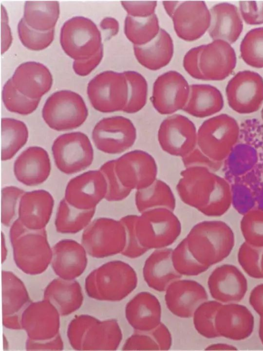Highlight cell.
<instances>
[{
  "mask_svg": "<svg viewBox=\"0 0 263 351\" xmlns=\"http://www.w3.org/2000/svg\"><path fill=\"white\" fill-rule=\"evenodd\" d=\"M17 31L22 44L31 50L44 49L54 39V29L45 32L35 30L28 26L23 17L18 23Z\"/></svg>",
  "mask_w": 263,
  "mask_h": 351,
  "instance_id": "cell-29",
  "label": "cell"
},
{
  "mask_svg": "<svg viewBox=\"0 0 263 351\" xmlns=\"http://www.w3.org/2000/svg\"><path fill=\"white\" fill-rule=\"evenodd\" d=\"M136 137L133 123L123 116L104 118L95 125L92 132L97 149L110 154L121 153L131 147Z\"/></svg>",
  "mask_w": 263,
  "mask_h": 351,
  "instance_id": "cell-8",
  "label": "cell"
},
{
  "mask_svg": "<svg viewBox=\"0 0 263 351\" xmlns=\"http://www.w3.org/2000/svg\"><path fill=\"white\" fill-rule=\"evenodd\" d=\"M212 349L216 350H237V348L229 344H217L211 347Z\"/></svg>",
  "mask_w": 263,
  "mask_h": 351,
  "instance_id": "cell-37",
  "label": "cell"
},
{
  "mask_svg": "<svg viewBox=\"0 0 263 351\" xmlns=\"http://www.w3.org/2000/svg\"><path fill=\"white\" fill-rule=\"evenodd\" d=\"M53 205L52 196L45 190L25 192L18 204V219L27 228L42 229L50 218Z\"/></svg>",
  "mask_w": 263,
  "mask_h": 351,
  "instance_id": "cell-16",
  "label": "cell"
},
{
  "mask_svg": "<svg viewBox=\"0 0 263 351\" xmlns=\"http://www.w3.org/2000/svg\"><path fill=\"white\" fill-rule=\"evenodd\" d=\"M190 90V86L182 75L169 71L155 81L151 101L160 114H171L183 109L188 101Z\"/></svg>",
  "mask_w": 263,
  "mask_h": 351,
  "instance_id": "cell-11",
  "label": "cell"
},
{
  "mask_svg": "<svg viewBox=\"0 0 263 351\" xmlns=\"http://www.w3.org/2000/svg\"><path fill=\"white\" fill-rule=\"evenodd\" d=\"M177 35L186 41L201 37L210 25L211 14L203 1H164Z\"/></svg>",
  "mask_w": 263,
  "mask_h": 351,
  "instance_id": "cell-7",
  "label": "cell"
},
{
  "mask_svg": "<svg viewBox=\"0 0 263 351\" xmlns=\"http://www.w3.org/2000/svg\"><path fill=\"white\" fill-rule=\"evenodd\" d=\"M114 169L116 173L129 172L130 177L134 174L133 182L142 185L152 181L155 173L153 158L141 150L131 151L114 160Z\"/></svg>",
  "mask_w": 263,
  "mask_h": 351,
  "instance_id": "cell-21",
  "label": "cell"
},
{
  "mask_svg": "<svg viewBox=\"0 0 263 351\" xmlns=\"http://www.w3.org/2000/svg\"><path fill=\"white\" fill-rule=\"evenodd\" d=\"M87 94L92 107L101 113L123 111L128 101V87L123 72L105 71L88 83Z\"/></svg>",
  "mask_w": 263,
  "mask_h": 351,
  "instance_id": "cell-5",
  "label": "cell"
},
{
  "mask_svg": "<svg viewBox=\"0 0 263 351\" xmlns=\"http://www.w3.org/2000/svg\"><path fill=\"white\" fill-rule=\"evenodd\" d=\"M14 87L31 99H41L50 89L52 77L43 64L29 61L20 64L11 78Z\"/></svg>",
  "mask_w": 263,
  "mask_h": 351,
  "instance_id": "cell-15",
  "label": "cell"
},
{
  "mask_svg": "<svg viewBox=\"0 0 263 351\" xmlns=\"http://www.w3.org/2000/svg\"><path fill=\"white\" fill-rule=\"evenodd\" d=\"M183 67L193 78L220 81L228 77L236 64L235 52L230 44L215 40L190 49L183 59Z\"/></svg>",
  "mask_w": 263,
  "mask_h": 351,
  "instance_id": "cell-1",
  "label": "cell"
},
{
  "mask_svg": "<svg viewBox=\"0 0 263 351\" xmlns=\"http://www.w3.org/2000/svg\"><path fill=\"white\" fill-rule=\"evenodd\" d=\"M46 124L57 131L71 130L81 126L88 112L82 97L74 91L62 90L51 95L42 112Z\"/></svg>",
  "mask_w": 263,
  "mask_h": 351,
  "instance_id": "cell-3",
  "label": "cell"
},
{
  "mask_svg": "<svg viewBox=\"0 0 263 351\" xmlns=\"http://www.w3.org/2000/svg\"><path fill=\"white\" fill-rule=\"evenodd\" d=\"M25 191L14 186H8L2 190V223L9 226L16 214L17 203Z\"/></svg>",
  "mask_w": 263,
  "mask_h": 351,
  "instance_id": "cell-30",
  "label": "cell"
},
{
  "mask_svg": "<svg viewBox=\"0 0 263 351\" xmlns=\"http://www.w3.org/2000/svg\"><path fill=\"white\" fill-rule=\"evenodd\" d=\"M60 43L65 53L74 61L89 59L103 49L97 26L83 16H74L64 23Z\"/></svg>",
  "mask_w": 263,
  "mask_h": 351,
  "instance_id": "cell-4",
  "label": "cell"
},
{
  "mask_svg": "<svg viewBox=\"0 0 263 351\" xmlns=\"http://www.w3.org/2000/svg\"><path fill=\"white\" fill-rule=\"evenodd\" d=\"M239 8L243 19L249 25L263 23V1L239 2Z\"/></svg>",
  "mask_w": 263,
  "mask_h": 351,
  "instance_id": "cell-32",
  "label": "cell"
},
{
  "mask_svg": "<svg viewBox=\"0 0 263 351\" xmlns=\"http://www.w3.org/2000/svg\"><path fill=\"white\" fill-rule=\"evenodd\" d=\"M210 286L213 297L227 304L241 301L248 289L245 275L231 265L222 266L215 271L211 278Z\"/></svg>",
  "mask_w": 263,
  "mask_h": 351,
  "instance_id": "cell-17",
  "label": "cell"
},
{
  "mask_svg": "<svg viewBox=\"0 0 263 351\" xmlns=\"http://www.w3.org/2000/svg\"><path fill=\"white\" fill-rule=\"evenodd\" d=\"M121 4L128 15L135 17H146L154 13L156 1H122Z\"/></svg>",
  "mask_w": 263,
  "mask_h": 351,
  "instance_id": "cell-33",
  "label": "cell"
},
{
  "mask_svg": "<svg viewBox=\"0 0 263 351\" xmlns=\"http://www.w3.org/2000/svg\"><path fill=\"white\" fill-rule=\"evenodd\" d=\"M51 150L57 167L66 174L81 172L93 161L91 142L86 134L80 132L59 136L53 141Z\"/></svg>",
  "mask_w": 263,
  "mask_h": 351,
  "instance_id": "cell-6",
  "label": "cell"
},
{
  "mask_svg": "<svg viewBox=\"0 0 263 351\" xmlns=\"http://www.w3.org/2000/svg\"><path fill=\"white\" fill-rule=\"evenodd\" d=\"M107 190L106 180L101 171H89L69 181L64 198L77 208L92 210L105 195Z\"/></svg>",
  "mask_w": 263,
  "mask_h": 351,
  "instance_id": "cell-12",
  "label": "cell"
},
{
  "mask_svg": "<svg viewBox=\"0 0 263 351\" xmlns=\"http://www.w3.org/2000/svg\"><path fill=\"white\" fill-rule=\"evenodd\" d=\"M103 54V49L89 59L74 61L73 69L75 73L80 76L89 75L100 63Z\"/></svg>",
  "mask_w": 263,
  "mask_h": 351,
  "instance_id": "cell-34",
  "label": "cell"
},
{
  "mask_svg": "<svg viewBox=\"0 0 263 351\" xmlns=\"http://www.w3.org/2000/svg\"><path fill=\"white\" fill-rule=\"evenodd\" d=\"M95 212V209L82 210L69 204L65 198L60 202L57 210L55 225L59 231L75 232L89 224Z\"/></svg>",
  "mask_w": 263,
  "mask_h": 351,
  "instance_id": "cell-25",
  "label": "cell"
},
{
  "mask_svg": "<svg viewBox=\"0 0 263 351\" xmlns=\"http://www.w3.org/2000/svg\"><path fill=\"white\" fill-rule=\"evenodd\" d=\"M158 19L155 14L146 17L127 15L124 22V33L134 45H145L153 40L159 31Z\"/></svg>",
  "mask_w": 263,
  "mask_h": 351,
  "instance_id": "cell-24",
  "label": "cell"
},
{
  "mask_svg": "<svg viewBox=\"0 0 263 351\" xmlns=\"http://www.w3.org/2000/svg\"><path fill=\"white\" fill-rule=\"evenodd\" d=\"M254 325V319L251 311L237 303L222 304L215 318L218 336L235 341L248 338L253 331Z\"/></svg>",
  "mask_w": 263,
  "mask_h": 351,
  "instance_id": "cell-13",
  "label": "cell"
},
{
  "mask_svg": "<svg viewBox=\"0 0 263 351\" xmlns=\"http://www.w3.org/2000/svg\"><path fill=\"white\" fill-rule=\"evenodd\" d=\"M240 125L232 117L220 114L205 120L197 133V146L208 158L219 161L228 157L239 141Z\"/></svg>",
  "mask_w": 263,
  "mask_h": 351,
  "instance_id": "cell-2",
  "label": "cell"
},
{
  "mask_svg": "<svg viewBox=\"0 0 263 351\" xmlns=\"http://www.w3.org/2000/svg\"><path fill=\"white\" fill-rule=\"evenodd\" d=\"M100 27L103 30H109L111 36L116 35L119 31V23L116 19L112 17L104 19L100 23Z\"/></svg>",
  "mask_w": 263,
  "mask_h": 351,
  "instance_id": "cell-36",
  "label": "cell"
},
{
  "mask_svg": "<svg viewBox=\"0 0 263 351\" xmlns=\"http://www.w3.org/2000/svg\"><path fill=\"white\" fill-rule=\"evenodd\" d=\"M123 73L128 84V96L123 112L135 113L140 110L146 103L147 84L145 79L139 72L126 71Z\"/></svg>",
  "mask_w": 263,
  "mask_h": 351,
  "instance_id": "cell-26",
  "label": "cell"
},
{
  "mask_svg": "<svg viewBox=\"0 0 263 351\" xmlns=\"http://www.w3.org/2000/svg\"><path fill=\"white\" fill-rule=\"evenodd\" d=\"M249 303L254 310L263 318V284L255 287L249 297Z\"/></svg>",
  "mask_w": 263,
  "mask_h": 351,
  "instance_id": "cell-35",
  "label": "cell"
},
{
  "mask_svg": "<svg viewBox=\"0 0 263 351\" xmlns=\"http://www.w3.org/2000/svg\"><path fill=\"white\" fill-rule=\"evenodd\" d=\"M158 139L162 149L175 156L187 155L196 146L195 124L186 117L175 114L161 122Z\"/></svg>",
  "mask_w": 263,
  "mask_h": 351,
  "instance_id": "cell-10",
  "label": "cell"
},
{
  "mask_svg": "<svg viewBox=\"0 0 263 351\" xmlns=\"http://www.w3.org/2000/svg\"><path fill=\"white\" fill-rule=\"evenodd\" d=\"M184 112L197 117L204 118L220 112L223 107V99L220 91L209 84H192Z\"/></svg>",
  "mask_w": 263,
  "mask_h": 351,
  "instance_id": "cell-20",
  "label": "cell"
},
{
  "mask_svg": "<svg viewBox=\"0 0 263 351\" xmlns=\"http://www.w3.org/2000/svg\"><path fill=\"white\" fill-rule=\"evenodd\" d=\"M60 14L59 3L52 1H26L24 19L31 28L45 32L54 29Z\"/></svg>",
  "mask_w": 263,
  "mask_h": 351,
  "instance_id": "cell-22",
  "label": "cell"
},
{
  "mask_svg": "<svg viewBox=\"0 0 263 351\" xmlns=\"http://www.w3.org/2000/svg\"><path fill=\"white\" fill-rule=\"evenodd\" d=\"M240 51L243 61L256 68H263V27L250 30L241 42Z\"/></svg>",
  "mask_w": 263,
  "mask_h": 351,
  "instance_id": "cell-27",
  "label": "cell"
},
{
  "mask_svg": "<svg viewBox=\"0 0 263 351\" xmlns=\"http://www.w3.org/2000/svg\"><path fill=\"white\" fill-rule=\"evenodd\" d=\"M211 23L208 32L214 40L232 44L237 41L243 29L237 8L228 3H219L210 10Z\"/></svg>",
  "mask_w": 263,
  "mask_h": 351,
  "instance_id": "cell-18",
  "label": "cell"
},
{
  "mask_svg": "<svg viewBox=\"0 0 263 351\" xmlns=\"http://www.w3.org/2000/svg\"><path fill=\"white\" fill-rule=\"evenodd\" d=\"M259 266H260V272L263 278V251H261V255H260V262H259Z\"/></svg>",
  "mask_w": 263,
  "mask_h": 351,
  "instance_id": "cell-38",
  "label": "cell"
},
{
  "mask_svg": "<svg viewBox=\"0 0 263 351\" xmlns=\"http://www.w3.org/2000/svg\"><path fill=\"white\" fill-rule=\"evenodd\" d=\"M226 93L233 110L241 114L253 113L263 103V79L254 71H239L228 82Z\"/></svg>",
  "mask_w": 263,
  "mask_h": 351,
  "instance_id": "cell-9",
  "label": "cell"
},
{
  "mask_svg": "<svg viewBox=\"0 0 263 351\" xmlns=\"http://www.w3.org/2000/svg\"><path fill=\"white\" fill-rule=\"evenodd\" d=\"M134 51L140 64L148 69L156 70L170 63L173 55L174 45L170 34L161 28L157 35L149 43L134 45Z\"/></svg>",
  "mask_w": 263,
  "mask_h": 351,
  "instance_id": "cell-19",
  "label": "cell"
},
{
  "mask_svg": "<svg viewBox=\"0 0 263 351\" xmlns=\"http://www.w3.org/2000/svg\"><path fill=\"white\" fill-rule=\"evenodd\" d=\"M261 250L253 248L246 244L241 247L238 259L240 264L251 277L255 279H262L259 262Z\"/></svg>",
  "mask_w": 263,
  "mask_h": 351,
  "instance_id": "cell-31",
  "label": "cell"
},
{
  "mask_svg": "<svg viewBox=\"0 0 263 351\" xmlns=\"http://www.w3.org/2000/svg\"><path fill=\"white\" fill-rule=\"evenodd\" d=\"M2 100L9 112L27 115L37 108L41 99H31L21 93L14 87L10 78L3 87Z\"/></svg>",
  "mask_w": 263,
  "mask_h": 351,
  "instance_id": "cell-28",
  "label": "cell"
},
{
  "mask_svg": "<svg viewBox=\"0 0 263 351\" xmlns=\"http://www.w3.org/2000/svg\"><path fill=\"white\" fill-rule=\"evenodd\" d=\"M261 117H262V120H263V108H262V110H261Z\"/></svg>",
  "mask_w": 263,
  "mask_h": 351,
  "instance_id": "cell-39",
  "label": "cell"
},
{
  "mask_svg": "<svg viewBox=\"0 0 263 351\" xmlns=\"http://www.w3.org/2000/svg\"><path fill=\"white\" fill-rule=\"evenodd\" d=\"M28 130L23 121L10 118L2 119V160L11 159L26 143Z\"/></svg>",
  "mask_w": 263,
  "mask_h": 351,
  "instance_id": "cell-23",
  "label": "cell"
},
{
  "mask_svg": "<svg viewBox=\"0 0 263 351\" xmlns=\"http://www.w3.org/2000/svg\"><path fill=\"white\" fill-rule=\"evenodd\" d=\"M51 163L47 151L33 146L24 150L16 159L13 167L16 179L27 186L43 183L50 175Z\"/></svg>",
  "mask_w": 263,
  "mask_h": 351,
  "instance_id": "cell-14",
  "label": "cell"
}]
</instances>
